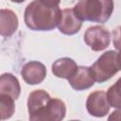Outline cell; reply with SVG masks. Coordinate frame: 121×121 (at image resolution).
<instances>
[{"mask_svg":"<svg viewBox=\"0 0 121 121\" xmlns=\"http://www.w3.org/2000/svg\"><path fill=\"white\" fill-rule=\"evenodd\" d=\"M69 84L76 91H83L91 88L95 83V78L91 67L78 66L76 72L68 78Z\"/></svg>","mask_w":121,"mask_h":121,"instance_id":"cell-8","label":"cell"},{"mask_svg":"<svg viewBox=\"0 0 121 121\" xmlns=\"http://www.w3.org/2000/svg\"><path fill=\"white\" fill-rule=\"evenodd\" d=\"M80 20L73 9H64L61 11V19L58 26L60 32L65 35H74L78 33L82 26Z\"/></svg>","mask_w":121,"mask_h":121,"instance_id":"cell-9","label":"cell"},{"mask_svg":"<svg viewBox=\"0 0 121 121\" xmlns=\"http://www.w3.org/2000/svg\"><path fill=\"white\" fill-rule=\"evenodd\" d=\"M112 43L117 50H121V26L115 27L112 31Z\"/></svg>","mask_w":121,"mask_h":121,"instance_id":"cell-16","label":"cell"},{"mask_svg":"<svg viewBox=\"0 0 121 121\" xmlns=\"http://www.w3.org/2000/svg\"><path fill=\"white\" fill-rule=\"evenodd\" d=\"M78 65L71 58H60L54 61L52 64V73L57 78L68 79L77 70Z\"/></svg>","mask_w":121,"mask_h":121,"instance_id":"cell-13","label":"cell"},{"mask_svg":"<svg viewBox=\"0 0 121 121\" xmlns=\"http://www.w3.org/2000/svg\"><path fill=\"white\" fill-rule=\"evenodd\" d=\"M108 101L111 107L120 108L121 107V77L117 79V81L112 85L107 92Z\"/></svg>","mask_w":121,"mask_h":121,"instance_id":"cell-15","label":"cell"},{"mask_svg":"<svg viewBox=\"0 0 121 121\" xmlns=\"http://www.w3.org/2000/svg\"><path fill=\"white\" fill-rule=\"evenodd\" d=\"M43 4L48 6V7H59V4L60 0H40Z\"/></svg>","mask_w":121,"mask_h":121,"instance_id":"cell-18","label":"cell"},{"mask_svg":"<svg viewBox=\"0 0 121 121\" xmlns=\"http://www.w3.org/2000/svg\"><path fill=\"white\" fill-rule=\"evenodd\" d=\"M11 2H14V3H22V2H24L25 0H10Z\"/></svg>","mask_w":121,"mask_h":121,"instance_id":"cell-20","label":"cell"},{"mask_svg":"<svg viewBox=\"0 0 121 121\" xmlns=\"http://www.w3.org/2000/svg\"><path fill=\"white\" fill-rule=\"evenodd\" d=\"M65 113L66 106L64 102L59 98H51L40 121H60L64 118Z\"/></svg>","mask_w":121,"mask_h":121,"instance_id":"cell-11","label":"cell"},{"mask_svg":"<svg viewBox=\"0 0 121 121\" xmlns=\"http://www.w3.org/2000/svg\"><path fill=\"white\" fill-rule=\"evenodd\" d=\"M61 11L59 7H48L40 0H34L26 6L24 20L31 30L49 31L59 26Z\"/></svg>","mask_w":121,"mask_h":121,"instance_id":"cell-1","label":"cell"},{"mask_svg":"<svg viewBox=\"0 0 121 121\" xmlns=\"http://www.w3.org/2000/svg\"><path fill=\"white\" fill-rule=\"evenodd\" d=\"M117 52L109 50L103 53L91 66V71L96 82L102 83L112 78L119 70Z\"/></svg>","mask_w":121,"mask_h":121,"instance_id":"cell-3","label":"cell"},{"mask_svg":"<svg viewBox=\"0 0 121 121\" xmlns=\"http://www.w3.org/2000/svg\"><path fill=\"white\" fill-rule=\"evenodd\" d=\"M0 112H1V119L6 120L12 116L15 112L14 99L8 95L0 94Z\"/></svg>","mask_w":121,"mask_h":121,"instance_id":"cell-14","label":"cell"},{"mask_svg":"<svg viewBox=\"0 0 121 121\" xmlns=\"http://www.w3.org/2000/svg\"><path fill=\"white\" fill-rule=\"evenodd\" d=\"M21 93L18 78L10 73H4L0 78V94L8 95L16 100Z\"/></svg>","mask_w":121,"mask_h":121,"instance_id":"cell-12","label":"cell"},{"mask_svg":"<svg viewBox=\"0 0 121 121\" xmlns=\"http://www.w3.org/2000/svg\"><path fill=\"white\" fill-rule=\"evenodd\" d=\"M21 76L26 83L29 85H37L45 78L46 68L42 62L31 60L22 67Z\"/></svg>","mask_w":121,"mask_h":121,"instance_id":"cell-7","label":"cell"},{"mask_svg":"<svg viewBox=\"0 0 121 121\" xmlns=\"http://www.w3.org/2000/svg\"><path fill=\"white\" fill-rule=\"evenodd\" d=\"M113 8V0H80L73 9L82 21L104 24L110 19Z\"/></svg>","mask_w":121,"mask_h":121,"instance_id":"cell-2","label":"cell"},{"mask_svg":"<svg viewBox=\"0 0 121 121\" xmlns=\"http://www.w3.org/2000/svg\"><path fill=\"white\" fill-rule=\"evenodd\" d=\"M85 43L94 51L106 49L111 42L110 31L103 26H93L87 28L84 33Z\"/></svg>","mask_w":121,"mask_h":121,"instance_id":"cell-4","label":"cell"},{"mask_svg":"<svg viewBox=\"0 0 121 121\" xmlns=\"http://www.w3.org/2000/svg\"><path fill=\"white\" fill-rule=\"evenodd\" d=\"M51 96L43 89L31 92L27 98L28 119L31 121H40L44 112Z\"/></svg>","mask_w":121,"mask_h":121,"instance_id":"cell-5","label":"cell"},{"mask_svg":"<svg viewBox=\"0 0 121 121\" xmlns=\"http://www.w3.org/2000/svg\"><path fill=\"white\" fill-rule=\"evenodd\" d=\"M19 20L11 9H2L0 10V34L3 37H9L17 30Z\"/></svg>","mask_w":121,"mask_h":121,"instance_id":"cell-10","label":"cell"},{"mask_svg":"<svg viewBox=\"0 0 121 121\" xmlns=\"http://www.w3.org/2000/svg\"><path fill=\"white\" fill-rule=\"evenodd\" d=\"M111 105L108 101L107 94L102 91H95L91 93L86 100V109L88 112L95 117H103L109 113Z\"/></svg>","mask_w":121,"mask_h":121,"instance_id":"cell-6","label":"cell"},{"mask_svg":"<svg viewBox=\"0 0 121 121\" xmlns=\"http://www.w3.org/2000/svg\"><path fill=\"white\" fill-rule=\"evenodd\" d=\"M117 60H118V64H119V67L121 70V50H119V52L117 54Z\"/></svg>","mask_w":121,"mask_h":121,"instance_id":"cell-19","label":"cell"},{"mask_svg":"<svg viewBox=\"0 0 121 121\" xmlns=\"http://www.w3.org/2000/svg\"><path fill=\"white\" fill-rule=\"evenodd\" d=\"M108 120H121V107L120 108H116L115 111H113L110 116L108 117Z\"/></svg>","mask_w":121,"mask_h":121,"instance_id":"cell-17","label":"cell"}]
</instances>
